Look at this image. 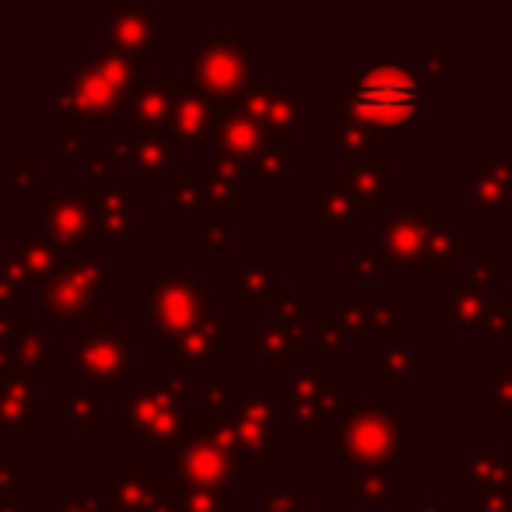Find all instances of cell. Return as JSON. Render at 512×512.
I'll return each instance as SVG.
<instances>
[{"mask_svg": "<svg viewBox=\"0 0 512 512\" xmlns=\"http://www.w3.org/2000/svg\"><path fill=\"white\" fill-rule=\"evenodd\" d=\"M141 67L127 60L123 53L102 50L92 57V64L78 67L67 81H60V123L71 116H85V120H116L123 95L134 92Z\"/></svg>", "mask_w": 512, "mask_h": 512, "instance_id": "6da1fadb", "label": "cell"}, {"mask_svg": "<svg viewBox=\"0 0 512 512\" xmlns=\"http://www.w3.org/2000/svg\"><path fill=\"white\" fill-rule=\"evenodd\" d=\"M421 85L411 71L400 67H376L365 71L362 78L351 81L348 106L351 120L365 123V127H400V123H414L421 113Z\"/></svg>", "mask_w": 512, "mask_h": 512, "instance_id": "7a4b0ae2", "label": "cell"}, {"mask_svg": "<svg viewBox=\"0 0 512 512\" xmlns=\"http://www.w3.org/2000/svg\"><path fill=\"white\" fill-rule=\"evenodd\" d=\"M116 285L113 274H102L99 256H85V260H64L50 281H43V309L50 316H78L88 309L95 288Z\"/></svg>", "mask_w": 512, "mask_h": 512, "instance_id": "3957f363", "label": "cell"}, {"mask_svg": "<svg viewBox=\"0 0 512 512\" xmlns=\"http://www.w3.org/2000/svg\"><path fill=\"white\" fill-rule=\"evenodd\" d=\"M130 372H134V355H130V344L116 337V330H109V334L92 330L74 351V386H78V393L85 379L120 383V379H130Z\"/></svg>", "mask_w": 512, "mask_h": 512, "instance_id": "277c9868", "label": "cell"}, {"mask_svg": "<svg viewBox=\"0 0 512 512\" xmlns=\"http://www.w3.org/2000/svg\"><path fill=\"white\" fill-rule=\"evenodd\" d=\"M95 193H43V235L57 246H78L95 225Z\"/></svg>", "mask_w": 512, "mask_h": 512, "instance_id": "5b68a950", "label": "cell"}, {"mask_svg": "<svg viewBox=\"0 0 512 512\" xmlns=\"http://www.w3.org/2000/svg\"><path fill=\"white\" fill-rule=\"evenodd\" d=\"M186 67L197 74V85L214 95H228L242 88L249 74L246 57L235 50V39H211V43L200 46V53H190Z\"/></svg>", "mask_w": 512, "mask_h": 512, "instance_id": "8992f818", "label": "cell"}, {"mask_svg": "<svg viewBox=\"0 0 512 512\" xmlns=\"http://www.w3.org/2000/svg\"><path fill=\"white\" fill-rule=\"evenodd\" d=\"M144 295H151V306H155L148 316L158 327H169V330L190 327L197 320L200 306H204L197 278H190V274H183V278H162V285L144 288Z\"/></svg>", "mask_w": 512, "mask_h": 512, "instance_id": "52a82bcc", "label": "cell"}, {"mask_svg": "<svg viewBox=\"0 0 512 512\" xmlns=\"http://www.w3.org/2000/svg\"><path fill=\"white\" fill-rule=\"evenodd\" d=\"M109 39L120 53H144L148 46H158L165 39L162 18H151L144 8L134 4H106Z\"/></svg>", "mask_w": 512, "mask_h": 512, "instance_id": "ba28073f", "label": "cell"}, {"mask_svg": "<svg viewBox=\"0 0 512 512\" xmlns=\"http://www.w3.org/2000/svg\"><path fill=\"white\" fill-rule=\"evenodd\" d=\"M123 418H127V425L134 428V435L141 442L169 439L179 428V421L172 418V411H169V400L162 397V390H151V386L123 404Z\"/></svg>", "mask_w": 512, "mask_h": 512, "instance_id": "9c48e42d", "label": "cell"}, {"mask_svg": "<svg viewBox=\"0 0 512 512\" xmlns=\"http://www.w3.org/2000/svg\"><path fill=\"white\" fill-rule=\"evenodd\" d=\"M176 467L186 474V481L197 484H221L228 470H232L225 449L207 439H190L183 446H176Z\"/></svg>", "mask_w": 512, "mask_h": 512, "instance_id": "30bf717a", "label": "cell"}, {"mask_svg": "<svg viewBox=\"0 0 512 512\" xmlns=\"http://www.w3.org/2000/svg\"><path fill=\"white\" fill-rule=\"evenodd\" d=\"M397 435H400L397 418H386V421L358 418L351 425V439H337V442H344L348 446L344 453H351L355 460H383V456H393Z\"/></svg>", "mask_w": 512, "mask_h": 512, "instance_id": "8fae6325", "label": "cell"}, {"mask_svg": "<svg viewBox=\"0 0 512 512\" xmlns=\"http://www.w3.org/2000/svg\"><path fill=\"white\" fill-rule=\"evenodd\" d=\"M8 260L25 274V281H50L53 274L64 267L67 256L60 253L57 246L50 242H39V239H15L8 246Z\"/></svg>", "mask_w": 512, "mask_h": 512, "instance_id": "7c38bea8", "label": "cell"}, {"mask_svg": "<svg viewBox=\"0 0 512 512\" xmlns=\"http://www.w3.org/2000/svg\"><path fill=\"white\" fill-rule=\"evenodd\" d=\"M11 355H15V365L22 369V376H25V369H29V376H32L36 369L53 365V348L36 320L11 323Z\"/></svg>", "mask_w": 512, "mask_h": 512, "instance_id": "4fadbf2b", "label": "cell"}, {"mask_svg": "<svg viewBox=\"0 0 512 512\" xmlns=\"http://www.w3.org/2000/svg\"><path fill=\"white\" fill-rule=\"evenodd\" d=\"M264 130H260V123L249 120L246 113H228L225 120H221V148L232 151V155H249V151H256L264 141Z\"/></svg>", "mask_w": 512, "mask_h": 512, "instance_id": "5bb4252c", "label": "cell"}, {"mask_svg": "<svg viewBox=\"0 0 512 512\" xmlns=\"http://www.w3.org/2000/svg\"><path fill=\"white\" fill-rule=\"evenodd\" d=\"M200 176H204V193L211 204H242V179L235 176V169L221 162H204Z\"/></svg>", "mask_w": 512, "mask_h": 512, "instance_id": "9a60e30c", "label": "cell"}, {"mask_svg": "<svg viewBox=\"0 0 512 512\" xmlns=\"http://www.w3.org/2000/svg\"><path fill=\"white\" fill-rule=\"evenodd\" d=\"M120 148L134 155V162L141 165V172H158L172 155H176V148H172V144H162V141H155V137H144V141H141L134 130H123Z\"/></svg>", "mask_w": 512, "mask_h": 512, "instance_id": "2e32d148", "label": "cell"}, {"mask_svg": "<svg viewBox=\"0 0 512 512\" xmlns=\"http://www.w3.org/2000/svg\"><path fill=\"white\" fill-rule=\"evenodd\" d=\"M414 218H418V214H400L383 232L386 249H390L393 256H400V260H411V256L418 253V239H421V232H425V225H414Z\"/></svg>", "mask_w": 512, "mask_h": 512, "instance_id": "e0dca14e", "label": "cell"}, {"mask_svg": "<svg viewBox=\"0 0 512 512\" xmlns=\"http://www.w3.org/2000/svg\"><path fill=\"white\" fill-rule=\"evenodd\" d=\"M211 130V109L200 99H179L176 102V134L186 141H200V137Z\"/></svg>", "mask_w": 512, "mask_h": 512, "instance_id": "ac0fdd59", "label": "cell"}, {"mask_svg": "<svg viewBox=\"0 0 512 512\" xmlns=\"http://www.w3.org/2000/svg\"><path fill=\"white\" fill-rule=\"evenodd\" d=\"M169 113H176V92L165 85H151L141 92V99H137V120L141 123H165L169 120Z\"/></svg>", "mask_w": 512, "mask_h": 512, "instance_id": "d6986e66", "label": "cell"}, {"mask_svg": "<svg viewBox=\"0 0 512 512\" xmlns=\"http://www.w3.org/2000/svg\"><path fill=\"white\" fill-rule=\"evenodd\" d=\"M99 207H102V218L95 221V232L99 235H120L123 228H127V218H130V200H127V193H106V197L99 200Z\"/></svg>", "mask_w": 512, "mask_h": 512, "instance_id": "ffe728a7", "label": "cell"}, {"mask_svg": "<svg viewBox=\"0 0 512 512\" xmlns=\"http://www.w3.org/2000/svg\"><path fill=\"white\" fill-rule=\"evenodd\" d=\"M60 414L74 421V425H85V428H102V400L85 397V393H74L71 400H60L57 404Z\"/></svg>", "mask_w": 512, "mask_h": 512, "instance_id": "44dd1931", "label": "cell"}, {"mask_svg": "<svg viewBox=\"0 0 512 512\" xmlns=\"http://www.w3.org/2000/svg\"><path fill=\"white\" fill-rule=\"evenodd\" d=\"M39 179V162H22V158H15V162L8 165V186L11 190H32Z\"/></svg>", "mask_w": 512, "mask_h": 512, "instance_id": "7402d4cb", "label": "cell"}, {"mask_svg": "<svg viewBox=\"0 0 512 512\" xmlns=\"http://www.w3.org/2000/svg\"><path fill=\"white\" fill-rule=\"evenodd\" d=\"M60 151H64V155H85V151H88V144H85V130L60 127Z\"/></svg>", "mask_w": 512, "mask_h": 512, "instance_id": "603a6c76", "label": "cell"}, {"mask_svg": "<svg viewBox=\"0 0 512 512\" xmlns=\"http://www.w3.org/2000/svg\"><path fill=\"white\" fill-rule=\"evenodd\" d=\"M22 491V474H18L15 463H0V495H11L18 498Z\"/></svg>", "mask_w": 512, "mask_h": 512, "instance_id": "cb8c5ba5", "label": "cell"}, {"mask_svg": "<svg viewBox=\"0 0 512 512\" xmlns=\"http://www.w3.org/2000/svg\"><path fill=\"white\" fill-rule=\"evenodd\" d=\"M218 505H221L218 498L207 495V491H197V495L186 498V512H221Z\"/></svg>", "mask_w": 512, "mask_h": 512, "instance_id": "d4e9b609", "label": "cell"}, {"mask_svg": "<svg viewBox=\"0 0 512 512\" xmlns=\"http://www.w3.org/2000/svg\"><path fill=\"white\" fill-rule=\"evenodd\" d=\"M60 512H95V502L92 498H64Z\"/></svg>", "mask_w": 512, "mask_h": 512, "instance_id": "484cf974", "label": "cell"}, {"mask_svg": "<svg viewBox=\"0 0 512 512\" xmlns=\"http://www.w3.org/2000/svg\"><path fill=\"white\" fill-rule=\"evenodd\" d=\"M0 512H25V509H22V502H18V498L0 495Z\"/></svg>", "mask_w": 512, "mask_h": 512, "instance_id": "4316f807", "label": "cell"}, {"mask_svg": "<svg viewBox=\"0 0 512 512\" xmlns=\"http://www.w3.org/2000/svg\"><path fill=\"white\" fill-rule=\"evenodd\" d=\"M0 428H4V418H0Z\"/></svg>", "mask_w": 512, "mask_h": 512, "instance_id": "83f0119b", "label": "cell"}]
</instances>
